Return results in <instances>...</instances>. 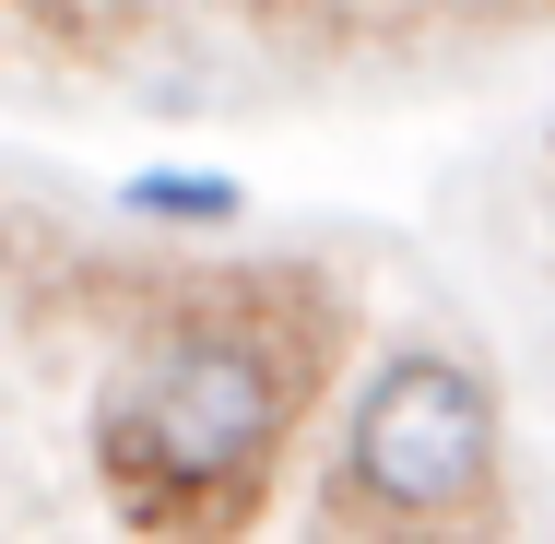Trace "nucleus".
<instances>
[{"mask_svg":"<svg viewBox=\"0 0 555 544\" xmlns=\"http://www.w3.org/2000/svg\"><path fill=\"white\" fill-rule=\"evenodd\" d=\"M308 367L272 331V308H178L166 331L130 343L95 415V461H107L118 509L166 544H224L260 521L272 461L296 438Z\"/></svg>","mask_w":555,"mask_h":544,"instance_id":"obj_1","label":"nucleus"},{"mask_svg":"<svg viewBox=\"0 0 555 544\" xmlns=\"http://www.w3.org/2000/svg\"><path fill=\"white\" fill-rule=\"evenodd\" d=\"M496 497V391L461 355H390L343 415V509L378 533H449Z\"/></svg>","mask_w":555,"mask_h":544,"instance_id":"obj_2","label":"nucleus"},{"mask_svg":"<svg viewBox=\"0 0 555 544\" xmlns=\"http://www.w3.org/2000/svg\"><path fill=\"white\" fill-rule=\"evenodd\" d=\"M130 214H166V225H224V214H236V190H224V178H190V166H154V178H130Z\"/></svg>","mask_w":555,"mask_h":544,"instance_id":"obj_3","label":"nucleus"}]
</instances>
